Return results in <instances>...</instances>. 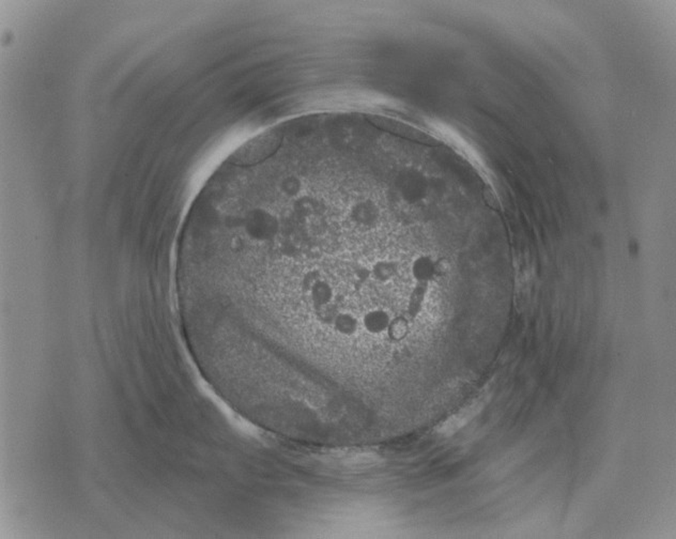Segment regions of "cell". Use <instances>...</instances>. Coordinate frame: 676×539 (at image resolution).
Returning <instances> with one entry per match:
<instances>
[{
	"instance_id": "6da1fadb",
	"label": "cell",
	"mask_w": 676,
	"mask_h": 539,
	"mask_svg": "<svg viewBox=\"0 0 676 539\" xmlns=\"http://www.w3.org/2000/svg\"><path fill=\"white\" fill-rule=\"evenodd\" d=\"M410 274L416 284L430 285L440 276L441 263L430 255L416 256L410 266Z\"/></svg>"
},
{
	"instance_id": "7a4b0ae2",
	"label": "cell",
	"mask_w": 676,
	"mask_h": 539,
	"mask_svg": "<svg viewBox=\"0 0 676 539\" xmlns=\"http://www.w3.org/2000/svg\"><path fill=\"white\" fill-rule=\"evenodd\" d=\"M483 408L484 403H472V405H468V407L464 408V409L460 410L457 414L449 418V420L439 428V431H440V433H442V435H453L458 429L462 428L467 423L470 422L474 416H476L477 414L481 411Z\"/></svg>"
},
{
	"instance_id": "3957f363",
	"label": "cell",
	"mask_w": 676,
	"mask_h": 539,
	"mask_svg": "<svg viewBox=\"0 0 676 539\" xmlns=\"http://www.w3.org/2000/svg\"><path fill=\"white\" fill-rule=\"evenodd\" d=\"M371 273L376 283L386 285L392 282L393 278L398 273V264L391 260H377L371 264Z\"/></svg>"
}]
</instances>
